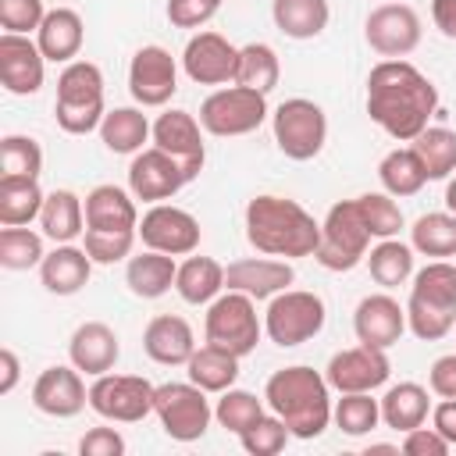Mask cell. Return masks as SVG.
Instances as JSON below:
<instances>
[{"instance_id": "1", "label": "cell", "mask_w": 456, "mask_h": 456, "mask_svg": "<svg viewBox=\"0 0 456 456\" xmlns=\"http://www.w3.org/2000/svg\"><path fill=\"white\" fill-rule=\"evenodd\" d=\"M438 110V89L406 57H385L367 75V114L399 142H413Z\"/></svg>"}, {"instance_id": "2", "label": "cell", "mask_w": 456, "mask_h": 456, "mask_svg": "<svg viewBox=\"0 0 456 456\" xmlns=\"http://www.w3.org/2000/svg\"><path fill=\"white\" fill-rule=\"evenodd\" d=\"M246 239L256 253L299 260L314 256L321 242V221H314V214L303 203L264 192L246 203Z\"/></svg>"}, {"instance_id": "3", "label": "cell", "mask_w": 456, "mask_h": 456, "mask_svg": "<svg viewBox=\"0 0 456 456\" xmlns=\"http://www.w3.org/2000/svg\"><path fill=\"white\" fill-rule=\"evenodd\" d=\"M264 399H267L271 413H278L285 420L289 435L299 442L321 438L324 428L331 424V410H335L331 406V385L314 367L292 363V367L274 370L264 385Z\"/></svg>"}, {"instance_id": "4", "label": "cell", "mask_w": 456, "mask_h": 456, "mask_svg": "<svg viewBox=\"0 0 456 456\" xmlns=\"http://www.w3.org/2000/svg\"><path fill=\"white\" fill-rule=\"evenodd\" d=\"M139 239L135 196L118 185H96L86 192V253L93 264H118L132 256Z\"/></svg>"}, {"instance_id": "5", "label": "cell", "mask_w": 456, "mask_h": 456, "mask_svg": "<svg viewBox=\"0 0 456 456\" xmlns=\"http://www.w3.org/2000/svg\"><path fill=\"white\" fill-rule=\"evenodd\" d=\"M456 324V264L431 260L413 271L406 299V328L420 342H438Z\"/></svg>"}, {"instance_id": "6", "label": "cell", "mask_w": 456, "mask_h": 456, "mask_svg": "<svg viewBox=\"0 0 456 456\" xmlns=\"http://www.w3.org/2000/svg\"><path fill=\"white\" fill-rule=\"evenodd\" d=\"M57 125L68 135H89L100 128L103 107V71L93 61H71L57 75V100H53Z\"/></svg>"}, {"instance_id": "7", "label": "cell", "mask_w": 456, "mask_h": 456, "mask_svg": "<svg viewBox=\"0 0 456 456\" xmlns=\"http://www.w3.org/2000/svg\"><path fill=\"white\" fill-rule=\"evenodd\" d=\"M370 228H367V217L360 210V200H338L324 221H321V242L314 249V260L324 267V271H353L356 264L367 260V249H370Z\"/></svg>"}, {"instance_id": "8", "label": "cell", "mask_w": 456, "mask_h": 456, "mask_svg": "<svg viewBox=\"0 0 456 456\" xmlns=\"http://www.w3.org/2000/svg\"><path fill=\"white\" fill-rule=\"evenodd\" d=\"M324 321H328L324 299L306 289H285V292L271 296L267 310H264V331L281 349L317 338L324 331Z\"/></svg>"}, {"instance_id": "9", "label": "cell", "mask_w": 456, "mask_h": 456, "mask_svg": "<svg viewBox=\"0 0 456 456\" xmlns=\"http://www.w3.org/2000/svg\"><path fill=\"white\" fill-rule=\"evenodd\" d=\"M203 335L210 346L235 353L239 360L249 356L264 335V321L256 317V299L246 292H221L214 303H207Z\"/></svg>"}, {"instance_id": "10", "label": "cell", "mask_w": 456, "mask_h": 456, "mask_svg": "<svg viewBox=\"0 0 456 456\" xmlns=\"http://www.w3.org/2000/svg\"><path fill=\"white\" fill-rule=\"evenodd\" d=\"M271 132H274V142L278 150L289 157V160H314L324 142H328V118L321 110V103L306 100V96H292V100H281L271 114Z\"/></svg>"}, {"instance_id": "11", "label": "cell", "mask_w": 456, "mask_h": 456, "mask_svg": "<svg viewBox=\"0 0 456 456\" xmlns=\"http://www.w3.org/2000/svg\"><path fill=\"white\" fill-rule=\"evenodd\" d=\"M267 121V96L246 86H224L214 89L203 103H200V125L203 132L217 135V139H235V135H249Z\"/></svg>"}, {"instance_id": "12", "label": "cell", "mask_w": 456, "mask_h": 456, "mask_svg": "<svg viewBox=\"0 0 456 456\" xmlns=\"http://www.w3.org/2000/svg\"><path fill=\"white\" fill-rule=\"evenodd\" d=\"M153 413L167 438L175 442H196L207 435L214 420V406L207 392L192 381H164L153 392Z\"/></svg>"}, {"instance_id": "13", "label": "cell", "mask_w": 456, "mask_h": 456, "mask_svg": "<svg viewBox=\"0 0 456 456\" xmlns=\"http://www.w3.org/2000/svg\"><path fill=\"white\" fill-rule=\"evenodd\" d=\"M153 392L157 385H150L139 374L107 370L89 385V410L114 424H139L146 413H153Z\"/></svg>"}, {"instance_id": "14", "label": "cell", "mask_w": 456, "mask_h": 456, "mask_svg": "<svg viewBox=\"0 0 456 456\" xmlns=\"http://www.w3.org/2000/svg\"><path fill=\"white\" fill-rule=\"evenodd\" d=\"M189 171L182 160H175L167 150L160 146H146L132 157L128 164V192L142 203H164L175 192H182L189 185Z\"/></svg>"}, {"instance_id": "15", "label": "cell", "mask_w": 456, "mask_h": 456, "mask_svg": "<svg viewBox=\"0 0 456 456\" xmlns=\"http://www.w3.org/2000/svg\"><path fill=\"white\" fill-rule=\"evenodd\" d=\"M200 221L175 207V203H153L142 217H139V239L146 249H160L171 256H189L200 249Z\"/></svg>"}, {"instance_id": "16", "label": "cell", "mask_w": 456, "mask_h": 456, "mask_svg": "<svg viewBox=\"0 0 456 456\" xmlns=\"http://www.w3.org/2000/svg\"><path fill=\"white\" fill-rule=\"evenodd\" d=\"M367 46L381 57H410L420 46V18L410 4H378L363 21Z\"/></svg>"}, {"instance_id": "17", "label": "cell", "mask_w": 456, "mask_h": 456, "mask_svg": "<svg viewBox=\"0 0 456 456\" xmlns=\"http://www.w3.org/2000/svg\"><path fill=\"white\" fill-rule=\"evenodd\" d=\"M178 89V64L175 57L150 43V46H139L132 53V64H128V93L139 107H164Z\"/></svg>"}, {"instance_id": "18", "label": "cell", "mask_w": 456, "mask_h": 456, "mask_svg": "<svg viewBox=\"0 0 456 456\" xmlns=\"http://www.w3.org/2000/svg\"><path fill=\"white\" fill-rule=\"evenodd\" d=\"M392 363H388V349H374V346H353L342 349L328 360L324 378L328 385L342 395V392H374L388 381Z\"/></svg>"}, {"instance_id": "19", "label": "cell", "mask_w": 456, "mask_h": 456, "mask_svg": "<svg viewBox=\"0 0 456 456\" xmlns=\"http://www.w3.org/2000/svg\"><path fill=\"white\" fill-rule=\"evenodd\" d=\"M32 406L46 417H57V420H68V417H78L86 406H89V388L82 381V370L75 363H53L46 367L36 385H32Z\"/></svg>"}, {"instance_id": "20", "label": "cell", "mask_w": 456, "mask_h": 456, "mask_svg": "<svg viewBox=\"0 0 456 456\" xmlns=\"http://www.w3.org/2000/svg\"><path fill=\"white\" fill-rule=\"evenodd\" d=\"M182 68L196 86H224L235 82L239 46H232L221 32H196L182 50Z\"/></svg>"}, {"instance_id": "21", "label": "cell", "mask_w": 456, "mask_h": 456, "mask_svg": "<svg viewBox=\"0 0 456 456\" xmlns=\"http://www.w3.org/2000/svg\"><path fill=\"white\" fill-rule=\"evenodd\" d=\"M46 78V57L36 39L4 32L0 36V82L14 96H32L43 89Z\"/></svg>"}, {"instance_id": "22", "label": "cell", "mask_w": 456, "mask_h": 456, "mask_svg": "<svg viewBox=\"0 0 456 456\" xmlns=\"http://www.w3.org/2000/svg\"><path fill=\"white\" fill-rule=\"evenodd\" d=\"M353 331L363 346L392 349L406 331V306H399V299H392L388 292L363 296L353 314Z\"/></svg>"}, {"instance_id": "23", "label": "cell", "mask_w": 456, "mask_h": 456, "mask_svg": "<svg viewBox=\"0 0 456 456\" xmlns=\"http://www.w3.org/2000/svg\"><path fill=\"white\" fill-rule=\"evenodd\" d=\"M153 146L167 150L175 160L185 164L189 178H196L207 164V146H203V125L189 110H164L153 121Z\"/></svg>"}, {"instance_id": "24", "label": "cell", "mask_w": 456, "mask_h": 456, "mask_svg": "<svg viewBox=\"0 0 456 456\" xmlns=\"http://www.w3.org/2000/svg\"><path fill=\"white\" fill-rule=\"evenodd\" d=\"M296 281V271L289 260H274V256H242L235 264L224 267V289L232 292H246L253 299H271L278 292H285Z\"/></svg>"}, {"instance_id": "25", "label": "cell", "mask_w": 456, "mask_h": 456, "mask_svg": "<svg viewBox=\"0 0 456 456\" xmlns=\"http://www.w3.org/2000/svg\"><path fill=\"white\" fill-rule=\"evenodd\" d=\"M142 349L153 363L160 367H185L189 356L196 353V335L185 317L178 314H157L142 328Z\"/></svg>"}, {"instance_id": "26", "label": "cell", "mask_w": 456, "mask_h": 456, "mask_svg": "<svg viewBox=\"0 0 456 456\" xmlns=\"http://www.w3.org/2000/svg\"><path fill=\"white\" fill-rule=\"evenodd\" d=\"M118 356H121V342H118V335H114L110 324H103V321H86V324H78V328L71 331L68 360H71L82 374L100 378V374L114 370Z\"/></svg>"}, {"instance_id": "27", "label": "cell", "mask_w": 456, "mask_h": 456, "mask_svg": "<svg viewBox=\"0 0 456 456\" xmlns=\"http://www.w3.org/2000/svg\"><path fill=\"white\" fill-rule=\"evenodd\" d=\"M89 274H93V256L86 253V246H71V242H57L39 264V281L53 296L82 292L89 285Z\"/></svg>"}, {"instance_id": "28", "label": "cell", "mask_w": 456, "mask_h": 456, "mask_svg": "<svg viewBox=\"0 0 456 456\" xmlns=\"http://www.w3.org/2000/svg\"><path fill=\"white\" fill-rule=\"evenodd\" d=\"M82 39H86V25H82L78 11H71V7L46 11V18L36 32V43H39L43 57L53 61V64H71L82 50Z\"/></svg>"}, {"instance_id": "29", "label": "cell", "mask_w": 456, "mask_h": 456, "mask_svg": "<svg viewBox=\"0 0 456 456\" xmlns=\"http://www.w3.org/2000/svg\"><path fill=\"white\" fill-rule=\"evenodd\" d=\"M175 278H178V264H175L171 253L142 249L139 256H128L125 285L139 299H160L167 289H175Z\"/></svg>"}, {"instance_id": "30", "label": "cell", "mask_w": 456, "mask_h": 456, "mask_svg": "<svg viewBox=\"0 0 456 456\" xmlns=\"http://www.w3.org/2000/svg\"><path fill=\"white\" fill-rule=\"evenodd\" d=\"M39 228L53 242H75L86 232V200H78L71 189H53L43 200Z\"/></svg>"}, {"instance_id": "31", "label": "cell", "mask_w": 456, "mask_h": 456, "mask_svg": "<svg viewBox=\"0 0 456 456\" xmlns=\"http://www.w3.org/2000/svg\"><path fill=\"white\" fill-rule=\"evenodd\" d=\"M428 413H431V399H428V388L417 381H399L381 395V424L392 431L406 435V431L420 428L428 420Z\"/></svg>"}, {"instance_id": "32", "label": "cell", "mask_w": 456, "mask_h": 456, "mask_svg": "<svg viewBox=\"0 0 456 456\" xmlns=\"http://www.w3.org/2000/svg\"><path fill=\"white\" fill-rule=\"evenodd\" d=\"M153 135V125L146 121V114L139 107H114L103 114L100 121V139L110 153L121 157H135L139 150H146L142 142Z\"/></svg>"}, {"instance_id": "33", "label": "cell", "mask_w": 456, "mask_h": 456, "mask_svg": "<svg viewBox=\"0 0 456 456\" xmlns=\"http://www.w3.org/2000/svg\"><path fill=\"white\" fill-rule=\"evenodd\" d=\"M274 28L289 39H314L328 28L331 7L328 0H271Z\"/></svg>"}, {"instance_id": "34", "label": "cell", "mask_w": 456, "mask_h": 456, "mask_svg": "<svg viewBox=\"0 0 456 456\" xmlns=\"http://www.w3.org/2000/svg\"><path fill=\"white\" fill-rule=\"evenodd\" d=\"M175 292L189 303V306H203L214 303L224 292V267L214 256H192L178 264V278H175Z\"/></svg>"}, {"instance_id": "35", "label": "cell", "mask_w": 456, "mask_h": 456, "mask_svg": "<svg viewBox=\"0 0 456 456\" xmlns=\"http://www.w3.org/2000/svg\"><path fill=\"white\" fill-rule=\"evenodd\" d=\"M185 374H189V381L200 385L203 392H217V395H221V392L232 388L235 378H239V356L228 353V349H217V346L203 342V346L189 356Z\"/></svg>"}, {"instance_id": "36", "label": "cell", "mask_w": 456, "mask_h": 456, "mask_svg": "<svg viewBox=\"0 0 456 456\" xmlns=\"http://www.w3.org/2000/svg\"><path fill=\"white\" fill-rule=\"evenodd\" d=\"M378 178H381L385 192L395 196V200L417 196V192L428 185V171H424V164H420V157H417L413 146H395V150H388V153L381 157V164H378Z\"/></svg>"}, {"instance_id": "37", "label": "cell", "mask_w": 456, "mask_h": 456, "mask_svg": "<svg viewBox=\"0 0 456 456\" xmlns=\"http://www.w3.org/2000/svg\"><path fill=\"white\" fill-rule=\"evenodd\" d=\"M410 246H413V253L431 256V260L456 256V214L452 210L420 214L410 228Z\"/></svg>"}, {"instance_id": "38", "label": "cell", "mask_w": 456, "mask_h": 456, "mask_svg": "<svg viewBox=\"0 0 456 456\" xmlns=\"http://www.w3.org/2000/svg\"><path fill=\"white\" fill-rule=\"evenodd\" d=\"M46 192L39 189V178H0V224H28L39 217Z\"/></svg>"}, {"instance_id": "39", "label": "cell", "mask_w": 456, "mask_h": 456, "mask_svg": "<svg viewBox=\"0 0 456 456\" xmlns=\"http://www.w3.org/2000/svg\"><path fill=\"white\" fill-rule=\"evenodd\" d=\"M281 78V61L274 53V46L267 43H246L239 46V68H235V86L256 89V93H271Z\"/></svg>"}, {"instance_id": "40", "label": "cell", "mask_w": 456, "mask_h": 456, "mask_svg": "<svg viewBox=\"0 0 456 456\" xmlns=\"http://www.w3.org/2000/svg\"><path fill=\"white\" fill-rule=\"evenodd\" d=\"M367 267L381 289L406 285L413 278V246L399 239H378V246L367 253Z\"/></svg>"}, {"instance_id": "41", "label": "cell", "mask_w": 456, "mask_h": 456, "mask_svg": "<svg viewBox=\"0 0 456 456\" xmlns=\"http://www.w3.org/2000/svg\"><path fill=\"white\" fill-rule=\"evenodd\" d=\"M413 150L428 171V182H442L449 175H456V132L445 125H428L417 139Z\"/></svg>"}, {"instance_id": "42", "label": "cell", "mask_w": 456, "mask_h": 456, "mask_svg": "<svg viewBox=\"0 0 456 456\" xmlns=\"http://www.w3.org/2000/svg\"><path fill=\"white\" fill-rule=\"evenodd\" d=\"M331 420L349 438L370 435L381 424V399H370V392H342V399L331 410Z\"/></svg>"}, {"instance_id": "43", "label": "cell", "mask_w": 456, "mask_h": 456, "mask_svg": "<svg viewBox=\"0 0 456 456\" xmlns=\"http://www.w3.org/2000/svg\"><path fill=\"white\" fill-rule=\"evenodd\" d=\"M46 256L43 249V235L25 228V224H14V228H0V267L7 271H28V267H39Z\"/></svg>"}, {"instance_id": "44", "label": "cell", "mask_w": 456, "mask_h": 456, "mask_svg": "<svg viewBox=\"0 0 456 456\" xmlns=\"http://www.w3.org/2000/svg\"><path fill=\"white\" fill-rule=\"evenodd\" d=\"M43 146L32 135H4L0 139V178H39Z\"/></svg>"}, {"instance_id": "45", "label": "cell", "mask_w": 456, "mask_h": 456, "mask_svg": "<svg viewBox=\"0 0 456 456\" xmlns=\"http://www.w3.org/2000/svg\"><path fill=\"white\" fill-rule=\"evenodd\" d=\"M260 417H264V403L253 392H246V388H224L221 399H217V406H214V420L224 431H232L235 438L246 428H253Z\"/></svg>"}, {"instance_id": "46", "label": "cell", "mask_w": 456, "mask_h": 456, "mask_svg": "<svg viewBox=\"0 0 456 456\" xmlns=\"http://www.w3.org/2000/svg\"><path fill=\"white\" fill-rule=\"evenodd\" d=\"M360 200V210L367 217V228L374 239H395L399 228H403V210L395 203V196L388 192H363L356 196Z\"/></svg>"}, {"instance_id": "47", "label": "cell", "mask_w": 456, "mask_h": 456, "mask_svg": "<svg viewBox=\"0 0 456 456\" xmlns=\"http://www.w3.org/2000/svg\"><path fill=\"white\" fill-rule=\"evenodd\" d=\"M289 438H292V435H289V428H285V420H281L278 413H264L253 428H246V431L239 435V442H242V449H246L249 456H274V452L285 449Z\"/></svg>"}, {"instance_id": "48", "label": "cell", "mask_w": 456, "mask_h": 456, "mask_svg": "<svg viewBox=\"0 0 456 456\" xmlns=\"http://www.w3.org/2000/svg\"><path fill=\"white\" fill-rule=\"evenodd\" d=\"M43 18H46L43 0H0V25H4V32H18V36L39 32Z\"/></svg>"}, {"instance_id": "49", "label": "cell", "mask_w": 456, "mask_h": 456, "mask_svg": "<svg viewBox=\"0 0 456 456\" xmlns=\"http://www.w3.org/2000/svg\"><path fill=\"white\" fill-rule=\"evenodd\" d=\"M221 11V0H167V21L175 28H203Z\"/></svg>"}, {"instance_id": "50", "label": "cell", "mask_w": 456, "mask_h": 456, "mask_svg": "<svg viewBox=\"0 0 456 456\" xmlns=\"http://www.w3.org/2000/svg\"><path fill=\"white\" fill-rule=\"evenodd\" d=\"M125 449L128 445H125V438H121L118 428H93L78 442V452L82 456H125Z\"/></svg>"}, {"instance_id": "51", "label": "cell", "mask_w": 456, "mask_h": 456, "mask_svg": "<svg viewBox=\"0 0 456 456\" xmlns=\"http://www.w3.org/2000/svg\"><path fill=\"white\" fill-rule=\"evenodd\" d=\"M406 456H445L452 445L435 431V428H413V431H406L403 435V445H399Z\"/></svg>"}, {"instance_id": "52", "label": "cell", "mask_w": 456, "mask_h": 456, "mask_svg": "<svg viewBox=\"0 0 456 456\" xmlns=\"http://www.w3.org/2000/svg\"><path fill=\"white\" fill-rule=\"evenodd\" d=\"M428 385H431L435 395H442V399H456V353H445V356H438V360L431 363V370H428Z\"/></svg>"}, {"instance_id": "53", "label": "cell", "mask_w": 456, "mask_h": 456, "mask_svg": "<svg viewBox=\"0 0 456 456\" xmlns=\"http://www.w3.org/2000/svg\"><path fill=\"white\" fill-rule=\"evenodd\" d=\"M431 428H435L449 445H456V399H442V403L431 410Z\"/></svg>"}, {"instance_id": "54", "label": "cell", "mask_w": 456, "mask_h": 456, "mask_svg": "<svg viewBox=\"0 0 456 456\" xmlns=\"http://www.w3.org/2000/svg\"><path fill=\"white\" fill-rule=\"evenodd\" d=\"M18 378H21V363H18V356H14V349H0V395H11L14 392V385H18Z\"/></svg>"}, {"instance_id": "55", "label": "cell", "mask_w": 456, "mask_h": 456, "mask_svg": "<svg viewBox=\"0 0 456 456\" xmlns=\"http://www.w3.org/2000/svg\"><path fill=\"white\" fill-rule=\"evenodd\" d=\"M431 18H435L442 36L456 39V0H435L431 4Z\"/></svg>"}, {"instance_id": "56", "label": "cell", "mask_w": 456, "mask_h": 456, "mask_svg": "<svg viewBox=\"0 0 456 456\" xmlns=\"http://www.w3.org/2000/svg\"><path fill=\"white\" fill-rule=\"evenodd\" d=\"M445 207L456 214V175L449 178V185H445Z\"/></svg>"}, {"instance_id": "57", "label": "cell", "mask_w": 456, "mask_h": 456, "mask_svg": "<svg viewBox=\"0 0 456 456\" xmlns=\"http://www.w3.org/2000/svg\"><path fill=\"white\" fill-rule=\"evenodd\" d=\"M370 452H399V449H395V445H381V442H374V445H367V456H370Z\"/></svg>"}]
</instances>
